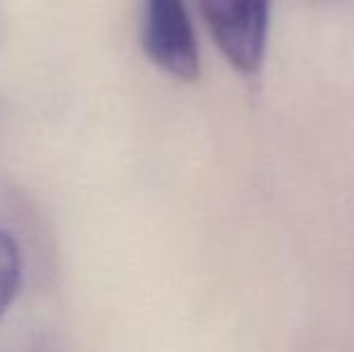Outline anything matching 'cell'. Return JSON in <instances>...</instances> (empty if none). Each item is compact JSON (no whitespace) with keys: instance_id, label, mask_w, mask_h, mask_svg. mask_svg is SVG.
<instances>
[{"instance_id":"obj_3","label":"cell","mask_w":354,"mask_h":352,"mask_svg":"<svg viewBox=\"0 0 354 352\" xmlns=\"http://www.w3.org/2000/svg\"><path fill=\"white\" fill-rule=\"evenodd\" d=\"M19 282H22V256H19V246L12 239V234L0 230V316L8 311V306L17 297Z\"/></svg>"},{"instance_id":"obj_1","label":"cell","mask_w":354,"mask_h":352,"mask_svg":"<svg viewBox=\"0 0 354 352\" xmlns=\"http://www.w3.org/2000/svg\"><path fill=\"white\" fill-rule=\"evenodd\" d=\"M142 48L164 73L183 82L201 75V51L183 0H142Z\"/></svg>"},{"instance_id":"obj_2","label":"cell","mask_w":354,"mask_h":352,"mask_svg":"<svg viewBox=\"0 0 354 352\" xmlns=\"http://www.w3.org/2000/svg\"><path fill=\"white\" fill-rule=\"evenodd\" d=\"M272 0H203L219 51L239 73H256L266 56Z\"/></svg>"}]
</instances>
